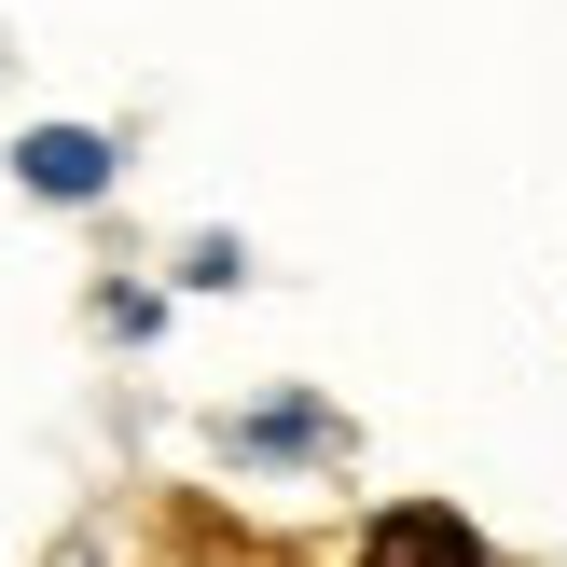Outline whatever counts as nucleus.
I'll return each instance as SVG.
<instances>
[{
    "label": "nucleus",
    "instance_id": "20e7f679",
    "mask_svg": "<svg viewBox=\"0 0 567 567\" xmlns=\"http://www.w3.org/2000/svg\"><path fill=\"white\" fill-rule=\"evenodd\" d=\"M70 567H97V554H70Z\"/></svg>",
    "mask_w": 567,
    "mask_h": 567
},
{
    "label": "nucleus",
    "instance_id": "7ed1b4c3",
    "mask_svg": "<svg viewBox=\"0 0 567 567\" xmlns=\"http://www.w3.org/2000/svg\"><path fill=\"white\" fill-rule=\"evenodd\" d=\"M236 457H347V415H332V402H305V388H291V402H249L236 415Z\"/></svg>",
    "mask_w": 567,
    "mask_h": 567
},
{
    "label": "nucleus",
    "instance_id": "f03ea898",
    "mask_svg": "<svg viewBox=\"0 0 567 567\" xmlns=\"http://www.w3.org/2000/svg\"><path fill=\"white\" fill-rule=\"evenodd\" d=\"M14 181L42 194V208H97V194L125 181V153H111L97 125H28V138H14Z\"/></svg>",
    "mask_w": 567,
    "mask_h": 567
},
{
    "label": "nucleus",
    "instance_id": "f257e3e1",
    "mask_svg": "<svg viewBox=\"0 0 567 567\" xmlns=\"http://www.w3.org/2000/svg\"><path fill=\"white\" fill-rule=\"evenodd\" d=\"M347 567H498V554H485V526L443 513V498H388V513H360Z\"/></svg>",
    "mask_w": 567,
    "mask_h": 567
}]
</instances>
